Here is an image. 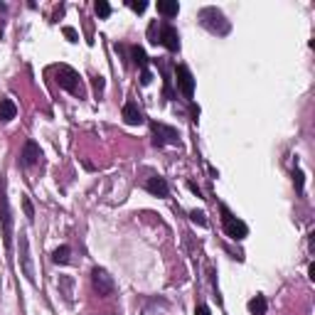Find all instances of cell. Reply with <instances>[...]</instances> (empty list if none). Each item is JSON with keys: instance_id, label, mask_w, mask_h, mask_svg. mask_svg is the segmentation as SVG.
I'll return each mask as SVG.
<instances>
[{"instance_id": "cell-20", "label": "cell", "mask_w": 315, "mask_h": 315, "mask_svg": "<svg viewBox=\"0 0 315 315\" xmlns=\"http://www.w3.org/2000/svg\"><path fill=\"white\" fill-rule=\"evenodd\" d=\"M23 209H25V217L32 222L34 219V207H32V202H30V197H27V195H23Z\"/></svg>"}, {"instance_id": "cell-27", "label": "cell", "mask_w": 315, "mask_h": 315, "mask_svg": "<svg viewBox=\"0 0 315 315\" xmlns=\"http://www.w3.org/2000/svg\"><path fill=\"white\" fill-rule=\"evenodd\" d=\"M187 187H190V190L195 192V195H197V197H200V195H202V192H200V187H197V185H195V182H187Z\"/></svg>"}, {"instance_id": "cell-22", "label": "cell", "mask_w": 315, "mask_h": 315, "mask_svg": "<svg viewBox=\"0 0 315 315\" xmlns=\"http://www.w3.org/2000/svg\"><path fill=\"white\" fill-rule=\"evenodd\" d=\"M62 32H64V37H67L69 42H79V32L74 30V27H64Z\"/></svg>"}, {"instance_id": "cell-14", "label": "cell", "mask_w": 315, "mask_h": 315, "mask_svg": "<svg viewBox=\"0 0 315 315\" xmlns=\"http://www.w3.org/2000/svg\"><path fill=\"white\" fill-rule=\"evenodd\" d=\"M18 116V106H15V101L12 99H0V121H12Z\"/></svg>"}, {"instance_id": "cell-5", "label": "cell", "mask_w": 315, "mask_h": 315, "mask_svg": "<svg viewBox=\"0 0 315 315\" xmlns=\"http://www.w3.org/2000/svg\"><path fill=\"white\" fill-rule=\"evenodd\" d=\"M20 269H23L25 278L30 283L37 281V276H34V264H32V254H30V239L25 232H20Z\"/></svg>"}, {"instance_id": "cell-4", "label": "cell", "mask_w": 315, "mask_h": 315, "mask_svg": "<svg viewBox=\"0 0 315 315\" xmlns=\"http://www.w3.org/2000/svg\"><path fill=\"white\" fill-rule=\"evenodd\" d=\"M222 224H224V232H226V236H229V239L241 241V239L249 234V226L244 224L241 219H236V217L226 209L224 204H222Z\"/></svg>"}, {"instance_id": "cell-17", "label": "cell", "mask_w": 315, "mask_h": 315, "mask_svg": "<svg viewBox=\"0 0 315 315\" xmlns=\"http://www.w3.org/2000/svg\"><path fill=\"white\" fill-rule=\"evenodd\" d=\"M131 52H133V62L141 67V72H146L148 69V57H146V52H143V47H133Z\"/></svg>"}, {"instance_id": "cell-11", "label": "cell", "mask_w": 315, "mask_h": 315, "mask_svg": "<svg viewBox=\"0 0 315 315\" xmlns=\"http://www.w3.org/2000/svg\"><path fill=\"white\" fill-rule=\"evenodd\" d=\"M121 116H124V121L128 126H141V124H143V111L138 109V103H135V101L124 103V111H121Z\"/></svg>"}, {"instance_id": "cell-18", "label": "cell", "mask_w": 315, "mask_h": 315, "mask_svg": "<svg viewBox=\"0 0 315 315\" xmlns=\"http://www.w3.org/2000/svg\"><path fill=\"white\" fill-rule=\"evenodd\" d=\"M293 185H295V192H298V195H303L305 178H303V170L301 168H293Z\"/></svg>"}, {"instance_id": "cell-1", "label": "cell", "mask_w": 315, "mask_h": 315, "mask_svg": "<svg viewBox=\"0 0 315 315\" xmlns=\"http://www.w3.org/2000/svg\"><path fill=\"white\" fill-rule=\"evenodd\" d=\"M0 219H3V241H5V249L10 251V247H12V217H10L8 195H5V175H0Z\"/></svg>"}, {"instance_id": "cell-13", "label": "cell", "mask_w": 315, "mask_h": 315, "mask_svg": "<svg viewBox=\"0 0 315 315\" xmlns=\"http://www.w3.org/2000/svg\"><path fill=\"white\" fill-rule=\"evenodd\" d=\"M157 12L170 20V18H175L180 12V3L178 0H157Z\"/></svg>"}, {"instance_id": "cell-24", "label": "cell", "mask_w": 315, "mask_h": 315, "mask_svg": "<svg viewBox=\"0 0 315 315\" xmlns=\"http://www.w3.org/2000/svg\"><path fill=\"white\" fill-rule=\"evenodd\" d=\"M150 81H153V74H150V69H146V72H141V84H143V86H148Z\"/></svg>"}, {"instance_id": "cell-28", "label": "cell", "mask_w": 315, "mask_h": 315, "mask_svg": "<svg viewBox=\"0 0 315 315\" xmlns=\"http://www.w3.org/2000/svg\"><path fill=\"white\" fill-rule=\"evenodd\" d=\"M5 8H8V5H5V3H0V12L5 10Z\"/></svg>"}, {"instance_id": "cell-26", "label": "cell", "mask_w": 315, "mask_h": 315, "mask_svg": "<svg viewBox=\"0 0 315 315\" xmlns=\"http://www.w3.org/2000/svg\"><path fill=\"white\" fill-rule=\"evenodd\" d=\"M94 89H96V91H103V77H96V79H94Z\"/></svg>"}, {"instance_id": "cell-2", "label": "cell", "mask_w": 315, "mask_h": 315, "mask_svg": "<svg viewBox=\"0 0 315 315\" xmlns=\"http://www.w3.org/2000/svg\"><path fill=\"white\" fill-rule=\"evenodd\" d=\"M57 84H59L64 91L79 96V99H84V96H86V91H84V86H81V79H79V74L74 72V69L57 67Z\"/></svg>"}, {"instance_id": "cell-12", "label": "cell", "mask_w": 315, "mask_h": 315, "mask_svg": "<svg viewBox=\"0 0 315 315\" xmlns=\"http://www.w3.org/2000/svg\"><path fill=\"white\" fill-rule=\"evenodd\" d=\"M146 190L150 195H155V197H168L170 195V187H168V182H165V178H157V175L146 180Z\"/></svg>"}, {"instance_id": "cell-19", "label": "cell", "mask_w": 315, "mask_h": 315, "mask_svg": "<svg viewBox=\"0 0 315 315\" xmlns=\"http://www.w3.org/2000/svg\"><path fill=\"white\" fill-rule=\"evenodd\" d=\"M94 10H96V15H99V18H109V15H111V5H109L106 0H96Z\"/></svg>"}, {"instance_id": "cell-6", "label": "cell", "mask_w": 315, "mask_h": 315, "mask_svg": "<svg viewBox=\"0 0 315 315\" xmlns=\"http://www.w3.org/2000/svg\"><path fill=\"white\" fill-rule=\"evenodd\" d=\"M91 286H94V291L99 293L101 298H106V295H111L113 291H116V283H113V278L106 273V269H96L91 271Z\"/></svg>"}, {"instance_id": "cell-3", "label": "cell", "mask_w": 315, "mask_h": 315, "mask_svg": "<svg viewBox=\"0 0 315 315\" xmlns=\"http://www.w3.org/2000/svg\"><path fill=\"white\" fill-rule=\"evenodd\" d=\"M200 23L214 34H226L229 32V20L224 18V12L217 10V8H204L200 12Z\"/></svg>"}, {"instance_id": "cell-7", "label": "cell", "mask_w": 315, "mask_h": 315, "mask_svg": "<svg viewBox=\"0 0 315 315\" xmlns=\"http://www.w3.org/2000/svg\"><path fill=\"white\" fill-rule=\"evenodd\" d=\"M150 128H153V143L155 146H178L180 143V133L175 131V128H170V126L165 124H150Z\"/></svg>"}, {"instance_id": "cell-16", "label": "cell", "mask_w": 315, "mask_h": 315, "mask_svg": "<svg viewBox=\"0 0 315 315\" xmlns=\"http://www.w3.org/2000/svg\"><path fill=\"white\" fill-rule=\"evenodd\" d=\"M69 259H72V249L64 244V247H57L55 254H52V261L55 264H69Z\"/></svg>"}, {"instance_id": "cell-8", "label": "cell", "mask_w": 315, "mask_h": 315, "mask_svg": "<svg viewBox=\"0 0 315 315\" xmlns=\"http://www.w3.org/2000/svg\"><path fill=\"white\" fill-rule=\"evenodd\" d=\"M175 81H178V89L185 99H192V94H195V77H192V72L185 64H178L175 67Z\"/></svg>"}, {"instance_id": "cell-21", "label": "cell", "mask_w": 315, "mask_h": 315, "mask_svg": "<svg viewBox=\"0 0 315 315\" xmlns=\"http://www.w3.org/2000/svg\"><path fill=\"white\" fill-rule=\"evenodd\" d=\"M190 219L195 222V224L207 226V217H204V212H197V209H192V212H190Z\"/></svg>"}, {"instance_id": "cell-9", "label": "cell", "mask_w": 315, "mask_h": 315, "mask_svg": "<svg viewBox=\"0 0 315 315\" xmlns=\"http://www.w3.org/2000/svg\"><path fill=\"white\" fill-rule=\"evenodd\" d=\"M155 42L165 45L170 52H178V49H180V34H178V30H175L170 23H163L160 25V34H157Z\"/></svg>"}, {"instance_id": "cell-25", "label": "cell", "mask_w": 315, "mask_h": 315, "mask_svg": "<svg viewBox=\"0 0 315 315\" xmlns=\"http://www.w3.org/2000/svg\"><path fill=\"white\" fill-rule=\"evenodd\" d=\"M195 315H212V313H209L207 305H197V308H195Z\"/></svg>"}, {"instance_id": "cell-10", "label": "cell", "mask_w": 315, "mask_h": 315, "mask_svg": "<svg viewBox=\"0 0 315 315\" xmlns=\"http://www.w3.org/2000/svg\"><path fill=\"white\" fill-rule=\"evenodd\" d=\"M40 157H42L40 146H37L34 141H27L23 146V150H20V165H23V168H32V165L40 163Z\"/></svg>"}, {"instance_id": "cell-15", "label": "cell", "mask_w": 315, "mask_h": 315, "mask_svg": "<svg viewBox=\"0 0 315 315\" xmlns=\"http://www.w3.org/2000/svg\"><path fill=\"white\" fill-rule=\"evenodd\" d=\"M266 308H269V303H266L264 295H254L249 301V313L251 315H266Z\"/></svg>"}, {"instance_id": "cell-23", "label": "cell", "mask_w": 315, "mask_h": 315, "mask_svg": "<svg viewBox=\"0 0 315 315\" xmlns=\"http://www.w3.org/2000/svg\"><path fill=\"white\" fill-rule=\"evenodd\" d=\"M128 5H131V8H133L135 12H146V8H148V3H146V0H141V3H138V0H131Z\"/></svg>"}]
</instances>
